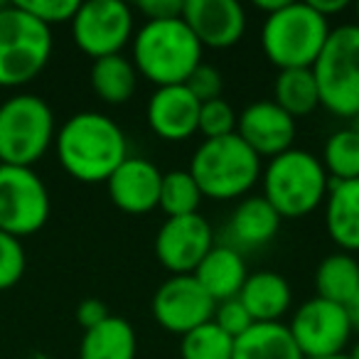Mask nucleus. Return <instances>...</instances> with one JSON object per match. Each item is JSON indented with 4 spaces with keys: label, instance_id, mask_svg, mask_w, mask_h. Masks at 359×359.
<instances>
[{
    "label": "nucleus",
    "instance_id": "nucleus-1",
    "mask_svg": "<svg viewBox=\"0 0 359 359\" xmlns=\"http://www.w3.org/2000/svg\"><path fill=\"white\" fill-rule=\"evenodd\" d=\"M55 150L69 177L86 185H99L128 158V138L106 114L79 111L60 126Z\"/></svg>",
    "mask_w": 359,
    "mask_h": 359
},
{
    "label": "nucleus",
    "instance_id": "nucleus-2",
    "mask_svg": "<svg viewBox=\"0 0 359 359\" xmlns=\"http://www.w3.org/2000/svg\"><path fill=\"white\" fill-rule=\"evenodd\" d=\"M202 45L182 18L177 20H145L130 42V62L138 76L150 84H185L187 76L202 65Z\"/></svg>",
    "mask_w": 359,
    "mask_h": 359
},
{
    "label": "nucleus",
    "instance_id": "nucleus-3",
    "mask_svg": "<svg viewBox=\"0 0 359 359\" xmlns=\"http://www.w3.org/2000/svg\"><path fill=\"white\" fill-rule=\"evenodd\" d=\"M264 200L280 215V219H300L325 205L330 177L318 155L290 148L266 163L261 172Z\"/></svg>",
    "mask_w": 359,
    "mask_h": 359
},
{
    "label": "nucleus",
    "instance_id": "nucleus-4",
    "mask_svg": "<svg viewBox=\"0 0 359 359\" xmlns=\"http://www.w3.org/2000/svg\"><path fill=\"white\" fill-rule=\"evenodd\" d=\"M190 175L200 185L202 197L215 202L244 200L261 180L264 160L236 133L202 140L190 160Z\"/></svg>",
    "mask_w": 359,
    "mask_h": 359
},
{
    "label": "nucleus",
    "instance_id": "nucleus-5",
    "mask_svg": "<svg viewBox=\"0 0 359 359\" xmlns=\"http://www.w3.org/2000/svg\"><path fill=\"white\" fill-rule=\"evenodd\" d=\"M330 32V20L310 3L288 0L278 13L264 18L261 50L271 65L278 67V72L313 69Z\"/></svg>",
    "mask_w": 359,
    "mask_h": 359
},
{
    "label": "nucleus",
    "instance_id": "nucleus-6",
    "mask_svg": "<svg viewBox=\"0 0 359 359\" xmlns=\"http://www.w3.org/2000/svg\"><path fill=\"white\" fill-rule=\"evenodd\" d=\"M52 30L18 3L0 8V86L15 89L42 74L52 57Z\"/></svg>",
    "mask_w": 359,
    "mask_h": 359
},
{
    "label": "nucleus",
    "instance_id": "nucleus-7",
    "mask_svg": "<svg viewBox=\"0 0 359 359\" xmlns=\"http://www.w3.org/2000/svg\"><path fill=\"white\" fill-rule=\"evenodd\" d=\"M52 106L37 94H18L0 104V163L32 168L55 145Z\"/></svg>",
    "mask_w": 359,
    "mask_h": 359
},
{
    "label": "nucleus",
    "instance_id": "nucleus-8",
    "mask_svg": "<svg viewBox=\"0 0 359 359\" xmlns=\"http://www.w3.org/2000/svg\"><path fill=\"white\" fill-rule=\"evenodd\" d=\"M313 74L318 81L320 106L337 118L359 114V25L344 22L332 27L323 52L315 60Z\"/></svg>",
    "mask_w": 359,
    "mask_h": 359
},
{
    "label": "nucleus",
    "instance_id": "nucleus-9",
    "mask_svg": "<svg viewBox=\"0 0 359 359\" xmlns=\"http://www.w3.org/2000/svg\"><path fill=\"white\" fill-rule=\"evenodd\" d=\"M50 190L32 168L0 165V231L22 239L50 219Z\"/></svg>",
    "mask_w": 359,
    "mask_h": 359
},
{
    "label": "nucleus",
    "instance_id": "nucleus-10",
    "mask_svg": "<svg viewBox=\"0 0 359 359\" xmlns=\"http://www.w3.org/2000/svg\"><path fill=\"white\" fill-rule=\"evenodd\" d=\"M72 25L74 45L91 60H104L111 55H123L133 42L135 15L123 0H89L79 3Z\"/></svg>",
    "mask_w": 359,
    "mask_h": 359
},
{
    "label": "nucleus",
    "instance_id": "nucleus-11",
    "mask_svg": "<svg viewBox=\"0 0 359 359\" xmlns=\"http://www.w3.org/2000/svg\"><path fill=\"white\" fill-rule=\"evenodd\" d=\"M288 330L305 359L344 354L354 332L344 305L318 298V295L305 300L295 310Z\"/></svg>",
    "mask_w": 359,
    "mask_h": 359
},
{
    "label": "nucleus",
    "instance_id": "nucleus-12",
    "mask_svg": "<svg viewBox=\"0 0 359 359\" xmlns=\"http://www.w3.org/2000/svg\"><path fill=\"white\" fill-rule=\"evenodd\" d=\"M215 246V229L205 217H172L160 224L155 234V259L172 276H192Z\"/></svg>",
    "mask_w": 359,
    "mask_h": 359
},
{
    "label": "nucleus",
    "instance_id": "nucleus-13",
    "mask_svg": "<svg viewBox=\"0 0 359 359\" xmlns=\"http://www.w3.org/2000/svg\"><path fill=\"white\" fill-rule=\"evenodd\" d=\"M217 303L212 295L197 283L195 276H170L158 285L153 295L155 323L172 334H187L190 330L210 323Z\"/></svg>",
    "mask_w": 359,
    "mask_h": 359
},
{
    "label": "nucleus",
    "instance_id": "nucleus-14",
    "mask_svg": "<svg viewBox=\"0 0 359 359\" xmlns=\"http://www.w3.org/2000/svg\"><path fill=\"white\" fill-rule=\"evenodd\" d=\"M182 20L202 50H229L246 32V11L239 0H185Z\"/></svg>",
    "mask_w": 359,
    "mask_h": 359
},
{
    "label": "nucleus",
    "instance_id": "nucleus-15",
    "mask_svg": "<svg viewBox=\"0 0 359 359\" xmlns=\"http://www.w3.org/2000/svg\"><path fill=\"white\" fill-rule=\"evenodd\" d=\"M236 135L264 158H276L293 148L295 140V118L285 114L271 99L254 101L236 116Z\"/></svg>",
    "mask_w": 359,
    "mask_h": 359
},
{
    "label": "nucleus",
    "instance_id": "nucleus-16",
    "mask_svg": "<svg viewBox=\"0 0 359 359\" xmlns=\"http://www.w3.org/2000/svg\"><path fill=\"white\" fill-rule=\"evenodd\" d=\"M163 172L148 158L128 155L106 180L109 197L126 215H148L158 210Z\"/></svg>",
    "mask_w": 359,
    "mask_h": 359
},
{
    "label": "nucleus",
    "instance_id": "nucleus-17",
    "mask_svg": "<svg viewBox=\"0 0 359 359\" xmlns=\"http://www.w3.org/2000/svg\"><path fill=\"white\" fill-rule=\"evenodd\" d=\"M200 101L190 94L185 84L160 86L153 91L145 106V118L158 138L168 143H182L197 133Z\"/></svg>",
    "mask_w": 359,
    "mask_h": 359
},
{
    "label": "nucleus",
    "instance_id": "nucleus-18",
    "mask_svg": "<svg viewBox=\"0 0 359 359\" xmlns=\"http://www.w3.org/2000/svg\"><path fill=\"white\" fill-rule=\"evenodd\" d=\"M280 222H283L280 215L261 195L244 197L229 215V222L224 226V244L241 254L261 249L278 236Z\"/></svg>",
    "mask_w": 359,
    "mask_h": 359
},
{
    "label": "nucleus",
    "instance_id": "nucleus-19",
    "mask_svg": "<svg viewBox=\"0 0 359 359\" xmlns=\"http://www.w3.org/2000/svg\"><path fill=\"white\" fill-rule=\"evenodd\" d=\"M325 229L344 254H359V180L330 182L325 197Z\"/></svg>",
    "mask_w": 359,
    "mask_h": 359
},
{
    "label": "nucleus",
    "instance_id": "nucleus-20",
    "mask_svg": "<svg viewBox=\"0 0 359 359\" xmlns=\"http://www.w3.org/2000/svg\"><path fill=\"white\" fill-rule=\"evenodd\" d=\"M192 276L212 295L215 303H222V300L239 298L241 288L249 278V269H246L241 251L231 249L226 244H215Z\"/></svg>",
    "mask_w": 359,
    "mask_h": 359
},
{
    "label": "nucleus",
    "instance_id": "nucleus-21",
    "mask_svg": "<svg viewBox=\"0 0 359 359\" xmlns=\"http://www.w3.org/2000/svg\"><path fill=\"white\" fill-rule=\"evenodd\" d=\"M239 300L254 323H283V315L293 303V290L276 271H256L249 273Z\"/></svg>",
    "mask_w": 359,
    "mask_h": 359
},
{
    "label": "nucleus",
    "instance_id": "nucleus-22",
    "mask_svg": "<svg viewBox=\"0 0 359 359\" xmlns=\"http://www.w3.org/2000/svg\"><path fill=\"white\" fill-rule=\"evenodd\" d=\"M138 334L128 320L109 315L101 325L86 330L79 342V359H135Z\"/></svg>",
    "mask_w": 359,
    "mask_h": 359
},
{
    "label": "nucleus",
    "instance_id": "nucleus-23",
    "mask_svg": "<svg viewBox=\"0 0 359 359\" xmlns=\"http://www.w3.org/2000/svg\"><path fill=\"white\" fill-rule=\"evenodd\" d=\"M231 359H305L285 323H254L234 339Z\"/></svg>",
    "mask_w": 359,
    "mask_h": 359
},
{
    "label": "nucleus",
    "instance_id": "nucleus-24",
    "mask_svg": "<svg viewBox=\"0 0 359 359\" xmlns=\"http://www.w3.org/2000/svg\"><path fill=\"white\" fill-rule=\"evenodd\" d=\"M91 89L104 104L121 106L133 99L138 89V72H135L130 57L111 55L104 60H96L89 72Z\"/></svg>",
    "mask_w": 359,
    "mask_h": 359
},
{
    "label": "nucleus",
    "instance_id": "nucleus-25",
    "mask_svg": "<svg viewBox=\"0 0 359 359\" xmlns=\"http://www.w3.org/2000/svg\"><path fill=\"white\" fill-rule=\"evenodd\" d=\"M359 288V261L352 254L334 251L325 256L315 269V290L318 298L347 305Z\"/></svg>",
    "mask_w": 359,
    "mask_h": 359
},
{
    "label": "nucleus",
    "instance_id": "nucleus-26",
    "mask_svg": "<svg viewBox=\"0 0 359 359\" xmlns=\"http://www.w3.org/2000/svg\"><path fill=\"white\" fill-rule=\"evenodd\" d=\"M273 101L293 118L310 116L320 106V91L313 69H283L273 81Z\"/></svg>",
    "mask_w": 359,
    "mask_h": 359
},
{
    "label": "nucleus",
    "instance_id": "nucleus-27",
    "mask_svg": "<svg viewBox=\"0 0 359 359\" xmlns=\"http://www.w3.org/2000/svg\"><path fill=\"white\" fill-rule=\"evenodd\" d=\"M330 182H344V180H359V133L347 126L327 135L320 155Z\"/></svg>",
    "mask_w": 359,
    "mask_h": 359
},
{
    "label": "nucleus",
    "instance_id": "nucleus-28",
    "mask_svg": "<svg viewBox=\"0 0 359 359\" xmlns=\"http://www.w3.org/2000/svg\"><path fill=\"white\" fill-rule=\"evenodd\" d=\"M202 190L190 175V170H170L163 172V185H160L158 207L165 212L168 219L172 217L197 215L202 205Z\"/></svg>",
    "mask_w": 359,
    "mask_h": 359
},
{
    "label": "nucleus",
    "instance_id": "nucleus-29",
    "mask_svg": "<svg viewBox=\"0 0 359 359\" xmlns=\"http://www.w3.org/2000/svg\"><path fill=\"white\" fill-rule=\"evenodd\" d=\"M234 357V337L219 325L210 323L190 330L180 339V359H231Z\"/></svg>",
    "mask_w": 359,
    "mask_h": 359
},
{
    "label": "nucleus",
    "instance_id": "nucleus-30",
    "mask_svg": "<svg viewBox=\"0 0 359 359\" xmlns=\"http://www.w3.org/2000/svg\"><path fill=\"white\" fill-rule=\"evenodd\" d=\"M236 111L226 99H215L200 106V118H197V133L205 135V140L224 138L236 133Z\"/></svg>",
    "mask_w": 359,
    "mask_h": 359
},
{
    "label": "nucleus",
    "instance_id": "nucleus-31",
    "mask_svg": "<svg viewBox=\"0 0 359 359\" xmlns=\"http://www.w3.org/2000/svg\"><path fill=\"white\" fill-rule=\"evenodd\" d=\"M27 256L20 239L0 231V290H11L25 276Z\"/></svg>",
    "mask_w": 359,
    "mask_h": 359
},
{
    "label": "nucleus",
    "instance_id": "nucleus-32",
    "mask_svg": "<svg viewBox=\"0 0 359 359\" xmlns=\"http://www.w3.org/2000/svg\"><path fill=\"white\" fill-rule=\"evenodd\" d=\"M18 6L32 15L35 20H40L45 27L52 25H65L72 22L79 11V0H15Z\"/></svg>",
    "mask_w": 359,
    "mask_h": 359
},
{
    "label": "nucleus",
    "instance_id": "nucleus-33",
    "mask_svg": "<svg viewBox=\"0 0 359 359\" xmlns=\"http://www.w3.org/2000/svg\"><path fill=\"white\" fill-rule=\"evenodd\" d=\"M185 86L190 89V94L195 96L200 104H207V101L222 99V91H224V76L217 67L202 62L190 76H187Z\"/></svg>",
    "mask_w": 359,
    "mask_h": 359
},
{
    "label": "nucleus",
    "instance_id": "nucleus-34",
    "mask_svg": "<svg viewBox=\"0 0 359 359\" xmlns=\"http://www.w3.org/2000/svg\"><path fill=\"white\" fill-rule=\"evenodd\" d=\"M212 323L219 325L229 337L236 339L239 334H244L246 330L254 325V320H251V315L246 313V308L241 305L239 298H231V300L217 303L215 315H212Z\"/></svg>",
    "mask_w": 359,
    "mask_h": 359
},
{
    "label": "nucleus",
    "instance_id": "nucleus-35",
    "mask_svg": "<svg viewBox=\"0 0 359 359\" xmlns=\"http://www.w3.org/2000/svg\"><path fill=\"white\" fill-rule=\"evenodd\" d=\"M138 11L145 20H177L185 11V0H140Z\"/></svg>",
    "mask_w": 359,
    "mask_h": 359
},
{
    "label": "nucleus",
    "instance_id": "nucleus-36",
    "mask_svg": "<svg viewBox=\"0 0 359 359\" xmlns=\"http://www.w3.org/2000/svg\"><path fill=\"white\" fill-rule=\"evenodd\" d=\"M109 315L111 313H109V308H106V303L99 298H86L76 305V323L84 327V332L96 327V325H101Z\"/></svg>",
    "mask_w": 359,
    "mask_h": 359
},
{
    "label": "nucleus",
    "instance_id": "nucleus-37",
    "mask_svg": "<svg viewBox=\"0 0 359 359\" xmlns=\"http://www.w3.org/2000/svg\"><path fill=\"white\" fill-rule=\"evenodd\" d=\"M308 3L320 13V15L327 18V20H332L334 15L347 11V0H308Z\"/></svg>",
    "mask_w": 359,
    "mask_h": 359
},
{
    "label": "nucleus",
    "instance_id": "nucleus-38",
    "mask_svg": "<svg viewBox=\"0 0 359 359\" xmlns=\"http://www.w3.org/2000/svg\"><path fill=\"white\" fill-rule=\"evenodd\" d=\"M344 310H347L349 323H352V327H354V330H359V288H357V293H354L352 298L347 300V305H344Z\"/></svg>",
    "mask_w": 359,
    "mask_h": 359
},
{
    "label": "nucleus",
    "instance_id": "nucleus-39",
    "mask_svg": "<svg viewBox=\"0 0 359 359\" xmlns=\"http://www.w3.org/2000/svg\"><path fill=\"white\" fill-rule=\"evenodd\" d=\"M285 3H288V0H254V6L259 8L261 13H266V15H273V13H278Z\"/></svg>",
    "mask_w": 359,
    "mask_h": 359
},
{
    "label": "nucleus",
    "instance_id": "nucleus-40",
    "mask_svg": "<svg viewBox=\"0 0 359 359\" xmlns=\"http://www.w3.org/2000/svg\"><path fill=\"white\" fill-rule=\"evenodd\" d=\"M347 357H349V359H359V339L352 344V349L347 352Z\"/></svg>",
    "mask_w": 359,
    "mask_h": 359
},
{
    "label": "nucleus",
    "instance_id": "nucleus-41",
    "mask_svg": "<svg viewBox=\"0 0 359 359\" xmlns=\"http://www.w3.org/2000/svg\"><path fill=\"white\" fill-rule=\"evenodd\" d=\"M318 359H349V357H347V352H344V354H332V357H318Z\"/></svg>",
    "mask_w": 359,
    "mask_h": 359
},
{
    "label": "nucleus",
    "instance_id": "nucleus-42",
    "mask_svg": "<svg viewBox=\"0 0 359 359\" xmlns=\"http://www.w3.org/2000/svg\"><path fill=\"white\" fill-rule=\"evenodd\" d=\"M352 121H354V123H352V128H354V130H357V133H359V114H357V116H354V118H352Z\"/></svg>",
    "mask_w": 359,
    "mask_h": 359
},
{
    "label": "nucleus",
    "instance_id": "nucleus-43",
    "mask_svg": "<svg viewBox=\"0 0 359 359\" xmlns=\"http://www.w3.org/2000/svg\"><path fill=\"white\" fill-rule=\"evenodd\" d=\"M354 13H357V25H359V3L354 6Z\"/></svg>",
    "mask_w": 359,
    "mask_h": 359
},
{
    "label": "nucleus",
    "instance_id": "nucleus-44",
    "mask_svg": "<svg viewBox=\"0 0 359 359\" xmlns=\"http://www.w3.org/2000/svg\"><path fill=\"white\" fill-rule=\"evenodd\" d=\"M3 6H6V3H3V0H0V8H3Z\"/></svg>",
    "mask_w": 359,
    "mask_h": 359
},
{
    "label": "nucleus",
    "instance_id": "nucleus-45",
    "mask_svg": "<svg viewBox=\"0 0 359 359\" xmlns=\"http://www.w3.org/2000/svg\"><path fill=\"white\" fill-rule=\"evenodd\" d=\"M0 165H3V163H0Z\"/></svg>",
    "mask_w": 359,
    "mask_h": 359
}]
</instances>
